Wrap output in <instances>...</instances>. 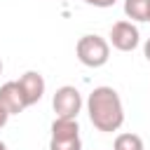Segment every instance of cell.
I'll use <instances>...</instances> for the list:
<instances>
[{
	"label": "cell",
	"instance_id": "obj_1",
	"mask_svg": "<svg viewBox=\"0 0 150 150\" xmlns=\"http://www.w3.org/2000/svg\"><path fill=\"white\" fill-rule=\"evenodd\" d=\"M87 112L91 124L103 131V134H112L124 124V105L120 94L112 87H96L89 98H87Z\"/></svg>",
	"mask_w": 150,
	"mask_h": 150
},
{
	"label": "cell",
	"instance_id": "obj_2",
	"mask_svg": "<svg viewBox=\"0 0 150 150\" xmlns=\"http://www.w3.org/2000/svg\"><path fill=\"white\" fill-rule=\"evenodd\" d=\"M75 54L87 68H101L110 59V42L101 35H82L75 45Z\"/></svg>",
	"mask_w": 150,
	"mask_h": 150
},
{
	"label": "cell",
	"instance_id": "obj_3",
	"mask_svg": "<svg viewBox=\"0 0 150 150\" xmlns=\"http://www.w3.org/2000/svg\"><path fill=\"white\" fill-rule=\"evenodd\" d=\"M49 150H82V138H80V124H77V120L56 117L52 122Z\"/></svg>",
	"mask_w": 150,
	"mask_h": 150
},
{
	"label": "cell",
	"instance_id": "obj_4",
	"mask_svg": "<svg viewBox=\"0 0 150 150\" xmlns=\"http://www.w3.org/2000/svg\"><path fill=\"white\" fill-rule=\"evenodd\" d=\"M52 108L56 112V117H63V120H77V112L82 110V94L70 87V84H63L54 91L52 96Z\"/></svg>",
	"mask_w": 150,
	"mask_h": 150
},
{
	"label": "cell",
	"instance_id": "obj_5",
	"mask_svg": "<svg viewBox=\"0 0 150 150\" xmlns=\"http://www.w3.org/2000/svg\"><path fill=\"white\" fill-rule=\"evenodd\" d=\"M141 42V35H138V28L131 23V21H117L112 23L110 28V45L120 52H134Z\"/></svg>",
	"mask_w": 150,
	"mask_h": 150
},
{
	"label": "cell",
	"instance_id": "obj_6",
	"mask_svg": "<svg viewBox=\"0 0 150 150\" xmlns=\"http://www.w3.org/2000/svg\"><path fill=\"white\" fill-rule=\"evenodd\" d=\"M0 105L9 112V115H19L28 108L26 103V96L19 87V82H5L0 87Z\"/></svg>",
	"mask_w": 150,
	"mask_h": 150
},
{
	"label": "cell",
	"instance_id": "obj_7",
	"mask_svg": "<svg viewBox=\"0 0 150 150\" xmlns=\"http://www.w3.org/2000/svg\"><path fill=\"white\" fill-rule=\"evenodd\" d=\"M16 82H19V87H21V91H23L28 105H35V103L42 98L45 87H47V84H45V77H42L38 70H26Z\"/></svg>",
	"mask_w": 150,
	"mask_h": 150
},
{
	"label": "cell",
	"instance_id": "obj_8",
	"mask_svg": "<svg viewBox=\"0 0 150 150\" xmlns=\"http://www.w3.org/2000/svg\"><path fill=\"white\" fill-rule=\"evenodd\" d=\"M124 14L131 21H150V0H124Z\"/></svg>",
	"mask_w": 150,
	"mask_h": 150
},
{
	"label": "cell",
	"instance_id": "obj_9",
	"mask_svg": "<svg viewBox=\"0 0 150 150\" xmlns=\"http://www.w3.org/2000/svg\"><path fill=\"white\" fill-rule=\"evenodd\" d=\"M112 150H143V138L138 134H117Z\"/></svg>",
	"mask_w": 150,
	"mask_h": 150
},
{
	"label": "cell",
	"instance_id": "obj_10",
	"mask_svg": "<svg viewBox=\"0 0 150 150\" xmlns=\"http://www.w3.org/2000/svg\"><path fill=\"white\" fill-rule=\"evenodd\" d=\"M84 2L91 5V7H103V9H105V7H112L117 0H84Z\"/></svg>",
	"mask_w": 150,
	"mask_h": 150
},
{
	"label": "cell",
	"instance_id": "obj_11",
	"mask_svg": "<svg viewBox=\"0 0 150 150\" xmlns=\"http://www.w3.org/2000/svg\"><path fill=\"white\" fill-rule=\"evenodd\" d=\"M7 122H9V112H7V110H5L2 105H0V129H2V127H5Z\"/></svg>",
	"mask_w": 150,
	"mask_h": 150
},
{
	"label": "cell",
	"instance_id": "obj_12",
	"mask_svg": "<svg viewBox=\"0 0 150 150\" xmlns=\"http://www.w3.org/2000/svg\"><path fill=\"white\" fill-rule=\"evenodd\" d=\"M143 54H145V59L150 61V38H148V42H145V47H143Z\"/></svg>",
	"mask_w": 150,
	"mask_h": 150
},
{
	"label": "cell",
	"instance_id": "obj_13",
	"mask_svg": "<svg viewBox=\"0 0 150 150\" xmlns=\"http://www.w3.org/2000/svg\"><path fill=\"white\" fill-rule=\"evenodd\" d=\"M0 150H7V145H5V143H2V141H0Z\"/></svg>",
	"mask_w": 150,
	"mask_h": 150
},
{
	"label": "cell",
	"instance_id": "obj_14",
	"mask_svg": "<svg viewBox=\"0 0 150 150\" xmlns=\"http://www.w3.org/2000/svg\"><path fill=\"white\" fill-rule=\"evenodd\" d=\"M0 73H2V61H0Z\"/></svg>",
	"mask_w": 150,
	"mask_h": 150
}]
</instances>
